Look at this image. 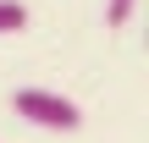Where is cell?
Instances as JSON below:
<instances>
[{
    "mask_svg": "<svg viewBox=\"0 0 149 143\" xmlns=\"http://www.w3.org/2000/svg\"><path fill=\"white\" fill-rule=\"evenodd\" d=\"M11 110L28 127H44V132H77L83 127V110L66 94H55V88H17L11 94Z\"/></svg>",
    "mask_w": 149,
    "mask_h": 143,
    "instance_id": "1",
    "label": "cell"
},
{
    "mask_svg": "<svg viewBox=\"0 0 149 143\" xmlns=\"http://www.w3.org/2000/svg\"><path fill=\"white\" fill-rule=\"evenodd\" d=\"M22 28H28V6L22 0H0V39H11Z\"/></svg>",
    "mask_w": 149,
    "mask_h": 143,
    "instance_id": "2",
    "label": "cell"
},
{
    "mask_svg": "<svg viewBox=\"0 0 149 143\" xmlns=\"http://www.w3.org/2000/svg\"><path fill=\"white\" fill-rule=\"evenodd\" d=\"M138 11V0H105V28H127Z\"/></svg>",
    "mask_w": 149,
    "mask_h": 143,
    "instance_id": "3",
    "label": "cell"
}]
</instances>
